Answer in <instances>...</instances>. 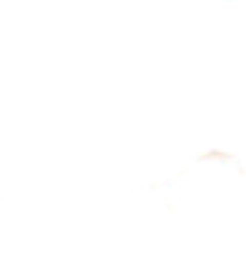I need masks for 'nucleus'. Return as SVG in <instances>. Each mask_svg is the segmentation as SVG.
Returning a JSON list of instances; mask_svg holds the SVG:
<instances>
[]
</instances>
